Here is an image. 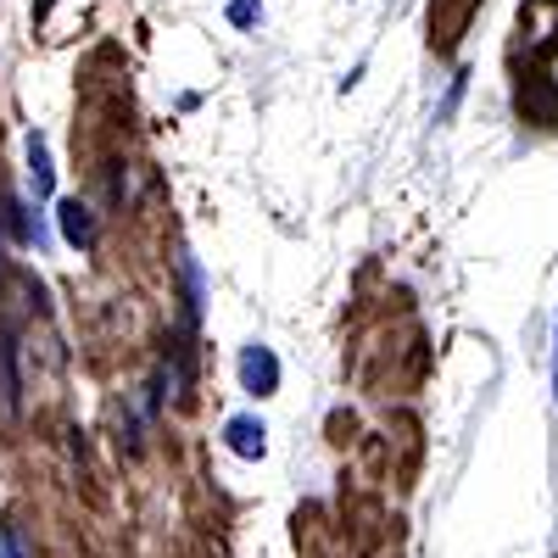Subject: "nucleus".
I'll return each instance as SVG.
<instances>
[{"instance_id":"f257e3e1","label":"nucleus","mask_w":558,"mask_h":558,"mask_svg":"<svg viewBox=\"0 0 558 558\" xmlns=\"http://www.w3.org/2000/svg\"><path fill=\"white\" fill-rule=\"evenodd\" d=\"M241 386H246L252 397H274V391H279V357H274L268 347L252 341V347L241 352Z\"/></svg>"},{"instance_id":"f03ea898","label":"nucleus","mask_w":558,"mask_h":558,"mask_svg":"<svg viewBox=\"0 0 558 558\" xmlns=\"http://www.w3.org/2000/svg\"><path fill=\"white\" fill-rule=\"evenodd\" d=\"M223 441H229V452H241V458H263V452H268V430H263V418H252V413L229 418Z\"/></svg>"},{"instance_id":"7ed1b4c3","label":"nucleus","mask_w":558,"mask_h":558,"mask_svg":"<svg viewBox=\"0 0 558 558\" xmlns=\"http://www.w3.org/2000/svg\"><path fill=\"white\" fill-rule=\"evenodd\" d=\"M57 218H62V235H68L73 246H96V213H89L84 202H62Z\"/></svg>"},{"instance_id":"20e7f679","label":"nucleus","mask_w":558,"mask_h":558,"mask_svg":"<svg viewBox=\"0 0 558 558\" xmlns=\"http://www.w3.org/2000/svg\"><path fill=\"white\" fill-rule=\"evenodd\" d=\"M28 184H34V202H45V196H51V184H57L51 151H45V134H28Z\"/></svg>"},{"instance_id":"39448f33","label":"nucleus","mask_w":558,"mask_h":558,"mask_svg":"<svg viewBox=\"0 0 558 558\" xmlns=\"http://www.w3.org/2000/svg\"><path fill=\"white\" fill-rule=\"evenodd\" d=\"M229 23H235V28L263 23V0H229Z\"/></svg>"},{"instance_id":"423d86ee","label":"nucleus","mask_w":558,"mask_h":558,"mask_svg":"<svg viewBox=\"0 0 558 558\" xmlns=\"http://www.w3.org/2000/svg\"><path fill=\"white\" fill-rule=\"evenodd\" d=\"M0 558H23V542H17V531H0Z\"/></svg>"},{"instance_id":"0eeeda50","label":"nucleus","mask_w":558,"mask_h":558,"mask_svg":"<svg viewBox=\"0 0 558 558\" xmlns=\"http://www.w3.org/2000/svg\"><path fill=\"white\" fill-rule=\"evenodd\" d=\"M553 397H558V352H553Z\"/></svg>"}]
</instances>
